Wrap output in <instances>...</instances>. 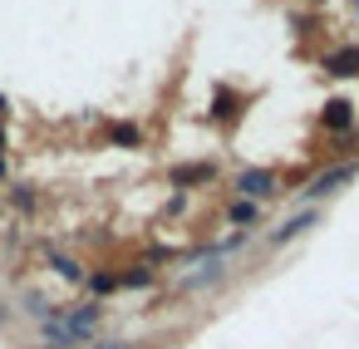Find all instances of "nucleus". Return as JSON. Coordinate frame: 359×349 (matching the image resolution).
I'll return each mask as SVG.
<instances>
[{
    "mask_svg": "<svg viewBox=\"0 0 359 349\" xmlns=\"http://www.w3.org/2000/svg\"><path fill=\"white\" fill-rule=\"evenodd\" d=\"M212 114H217V118H231V94H226V89L217 94V109H212Z\"/></svg>",
    "mask_w": 359,
    "mask_h": 349,
    "instance_id": "nucleus-11",
    "label": "nucleus"
},
{
    "mask_svg": "<svg viewBox=\"0 0 359 349\" xmlns=\"http://www.w3.org/2000/svg\"><path fill=\"white\" fill-rule=\"evenodd\" d=\"M315 221H320V212H315V207H305V212H295V217H285V221H280V226L271 231V246H285V241H295V236H305V231H310Z\"/></svg>",
    "mask_w": 359,
    "mask_h": 349,
    "instance_id": "nucleus-4",
    "label": "nucleus"
},
{
    "mask_svg": "<svg viewBox=\"0 0 359 349\" xmlns=\"http://www.w3.org/2000/svg\"><path fill=\"white\" fill-rule=\"evenodd\" d=\"M354 177H359V163H339V167H330V172L310 177V187H305V202H320V197L339 192V187H344V182H354Z\"/></svg>",
    "mask_w": 359,
    "mask_h": 349,
    "instance_id": "nucleus-1",
    "label": "nucleus"
},
{
    "mask_svg": "<svg viewBox=\"0 0 359 349\" xmlns=\"http://www.w3.org/2000/svg\"><path fill=\"white\" fill-rule=\"evenodd\" d=\"M60 329H65L69 344H89V334L99 329V305H79V310L60 315Z\"/></svg>",
    "mask_w": 359,
    "mask_h": 349,
    "instance_id": "nucleus-2",
    "label": "nucleus"
},
{
    "mask_svg": "<svg viewBox=\"0 0 359 349\" xmlns=\"http://www.w3.org/2000/svg\"><path fill=\"white\" fill-rule=\"evenodd\" d=\"M50 266H55L65 280H84V266H79V261H69V256H50Z\"/></svg>",
    "mask_w": 359,
    "mask_h": 349,
    "instance_id": "nucleus-10",
    "label": "nucleus"
},
{
    "mask_svg": "<svg viewBox=\"0 0 359 349\" xmlns=\"http://www.w3.org/2000/svg\"><path fill=\"white\" fill-rule=\"evenodd\" d=\"M212 177H217V163H182V167L168 172L172 187H202V182H212Z\"/></svg>",
    "mask_w": 359,
    "mask_h": 349,
    "instance_id": "nucleus-5",
    "label": "nucleus"
},
{
    "mask_svg": "<svg viewBox=\"0 0 359 349\" xmlns=\"http://www.w3.org/2000/svg\"><path fill=\"white\" fill-rule=\"evenodd\" d=\"M325 69H330V74H339V79H349V74H359V45H344V50H334V55H325Z\"/></svg>",
    "mask_w": 359,
    "mask_h": 349,
    "instance_id": "nucleus-6",
    "label": "nucleus"
},
{
    "mask_svg": "<svg viewBox=\"0 0 359 349\" xmlns=\"http://www.w3.org/2000/svg\"><path fill=\"white\" fill-rule=\"evenodd\" d=\"M349 123H354V104H344V99H330V104H325V128L344 133Z\"/></svg>",
    "mask_w": 359,
    "mask_h": 349,
    "instance_id": "nucleus-7",
    "label": "nucleus"
},
{
    "mask_svg": "<svg viewBox=\"0 0 359 349\" xmlns=\"http://www.w3.org/2000/svg\"><path fill=\"white\" fill-rule=\"evenodd\" d=\"M89 349H133L128 339H99V344H89Z\"/></svg>",
    "mask_w": 359,
    "mask_h": 349,
    "instance_id": "nucleus-12",
    "label": "nucleus"
},
{
    "mask_svg": "<svg viewBox=\"0 0 359 349\" xmlns=\"http://www.w3.org/2000/svg\"><path fill=\"white\" fill-rule=\"evenodd\" d=\"M0 143H6V133H0Z\"/></svg>",
    "mask_w": 359,
    "mask_h": 349,
    "instance_id": "nucleus-13",
    "label": "nucleus"
},
{
    "mask_svg": "<svg viewBox=\"0 0 359 349\" xmlns=\"http://www.w3.org/2000/svg\"><path fill=\"white\" fill-rule=\"evenodd\" d=\"M256 217H261V202H231V212H226V221H231V226H241V231H251V226H256Z\"/></svg>",
    "mask_w": 359,
    "mask_h": 349,
    "instance_id": "nucleus-8",
    "label": "nucleus"
},
{
    "mask_svg": "<svg viewBox=\"0 0 359 349\" xmlns=\"http://www.w3.org/2000/svg\"><path fill=\"white\" fill-rule=\"evenodd\" d=\"M236 192H241V202H266L276 192V172L271 167H246L236 177Z\"/></svg>",
    "mask_w": 359,
    "mask_h": 349,
    "instance_id": "nucleus-3",
    "label": "nucleus"
},
{
    "mask_svg": "<svg viewBox=\"0 0 359 349\" xmlns=\"http://www.w3.org/2000/svg\"><path fill=\"white\" fill-rule=\"evenodd\" d=\"M114 143H118V148H138V143H143V133H138L133 123H114Z\"/></svg>",
    "mask_w": 359,
    "mask_h": 349,
    "instance_id": "nucleus-9",
    "label": "nucleus"
}]
</instances>
